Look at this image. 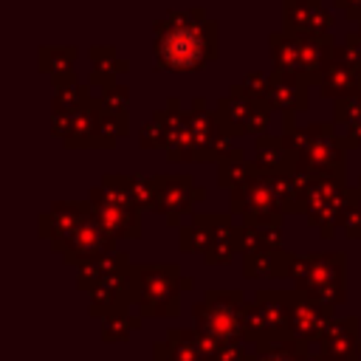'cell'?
I'll list each match as a JSON object with an SVG mask.
<instances>
[{
  "mask_svg": "<svg viewBox=\"0 0 361 361\" xmlns=\"http://www.w3.org/2000/svg\"><path fill=\"white\" fill-rule=\"evenodd\" d=\"M285 3V28L293 34H322L330 28L333 17L322 8V0H282Z\"/></svg>",
  "mask_w": 361,
  "mask_h": 361,
  "instance_id": "2",
  "label": "cell"
},
{
  "mask_svg": "<svg viewBox=\"0 0 361 361\" xmlns=\"http://www.w3.org/2000/svg\"><path fill=\"white\" fill-rule=\"evenodd\" d=\"M336 6L347 11V17H361V0H336Z\"/></svg>",
  "mask_w": 361,
  "mask_h": 361,
  "instance_id": "3",
  "label": "cell"
},
{
  "mask_svg": "<svg viewBox=\"0 0 361 361\" xmlns=\"http://www.w3.org/2000/svg\"><path fill=\"white\" fill-rule=\"evenodd\" d=\"M214 23H206L203 8H192L186 14H169L164 23H155L161 37L155 39V56L169 71H195L203 65L206 54H212Z\"/></svg>",
  "mask_w": 361,
  "mask_h": 361,
  "instance_id": "1",
  "label": "cell"
}]
</instances>
